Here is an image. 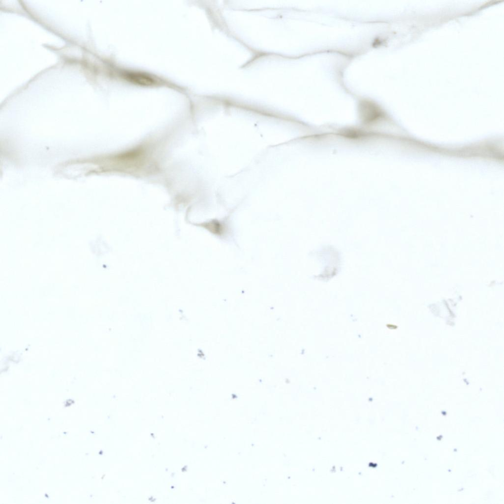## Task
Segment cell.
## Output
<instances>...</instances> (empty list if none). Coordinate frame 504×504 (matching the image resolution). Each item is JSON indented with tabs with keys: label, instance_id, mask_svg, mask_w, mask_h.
Instances as JSON below:
<instances>
[{
	"label": "cell",
	"instance_id": "cell-2",
	"mask_svg": "<svg viewBox=\"0 0 504 504\" xmlns=\"http://www.w3.org/2000/svg\"><path fill=\"white\" fill-rule=\"evenodd\" d=\"M124 76L126 79L130 82L142 86H152L157 82L153 76L142 72H126L125 73Z\"/></svg>",
	"mask_w": 504,
	"mask_h": 504
},
{
	"label": "cell",
	"instance_id": "cell-1",
	"mask_svg": "<svg viewBox=\"0 0 504 504\" xmlns=\"http://www.w3.org/2000/svg\"><path fill=\"white\" fill-rule=\"evenodd\" d=\"M359 110L360 119L365 124L375 123L384 116L382 109L371 101H362L359 105Z\"/></svg>",
	"mask_w": 504,
	"mask_h": 504
}]
</instances>
